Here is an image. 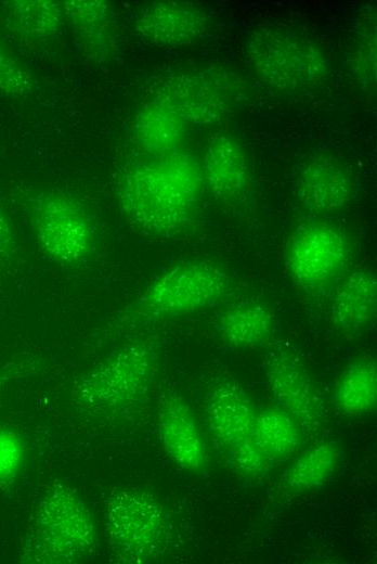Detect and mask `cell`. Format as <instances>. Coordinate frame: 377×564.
<instances>
[{
	"mask_svg": "<svg viewBox=\"0 0 377 564\" xmlns=\"http://www.w3.org/2000/svg\"><path fill=\"white\" fill-rule=\"evenodd\" d=\"M204 188L200 164L181 152L134 164L116 182L125 218L156 235H173L194 220Z\"/></svg>",
	"mask_w": 377,
	"mask_h": 564,
	"instance_id": "6da1fadb",
	"label": "cell"
},
{
	"mask_svg": "<svg viewBox=\"0 0 377 564\" xmlns=\"http://www.w3.org/2000/svg\"><path fill=\"white\" fill-rule=\"evenodd\" d=\"M248 67L266 87L281 92L316 88L330 73L321 43L295 27L263 24L252 28L244 42Z\"/></svg>",
	"mask_w": 377,
	"mask_h": 564,
	"instance_id": "7a4b0ae2",
	"label": "cell"
},
{
	"mask_svg": "<svg viewBox=\"0 0 377 564\" xmlns=\"http://www.w3.org/2000/svg\"><path fill=\"white\" fill-rule=\"evenodd\" d=\"M95 525L91 511L69 486L54 484L39 503L26 559L32 563L69 564L94 550Z\"/></svg>",
	"mask_w": 377,
	"mask_h": 564,
	"instance_id": "3957f363",
	"label": "cell"
},
{
	"mask_svg": "<svg viewBox=\"0 0 377 564\" xmlns=\"http://www.w3.org/2000/svg\"><path fill=\"white\" fill-rule=\"evenodd\" d=\"M105 528L112 554L120 563L155 562L165 554L172 537L162 504L138 488L112 492L105 508Z\"/></svg>",
	"mask_w": 377,
	"mask_h": 564,
	"instance_id": "277c9868",
	"label": "cell"
},
{
	"mask_svg": "<svg viewBox=\"0 0 377 564\" xmlns=\"http://www.w3.org/2000/svg\"><path fill=\"white\" fill-rule=\"evenodd\" d=\"M29 220L41 251L52 261L75 267L96 247V230L84 206L64 191L38 192L28 204Z\"/></svg>",
	"mask_w": 377,
	"mask_h": 564,
	"instance_id": "5b68a950",
	"label": "cell"
},
{
	"mask_svg": "<svg viewBox=\"0 0 377 564\" xmlns=\"http://www.w3.org/2000/svg\"><path fill=\"white\" fill-rule=\"evenodd\" d=\"M231 290L229 274L209 260H186L154 279L131 311L140 318H164L212 306Z\"/></svg>",
	"mask_w": 377,
	"mask_h": 564,
	"instance_id": "8992f818",
	"label": "cell"
},
{
	"mask_svg": "<svg viewBox=\"0 0 377 564\" xmlns=\"http://www.w3.org/2000/svg\"><path fill=\"white\" fill-rule=\"evenodd\" d=\"M155 368V351L147 343H129L112 352L78 382L75 400L94 411L129 408L148 390Z\"/></svg>",
	"mask_w": 377,
	"mask_h": 564,
	"instance_id": "52a82bcc",
	"label": "cell"
},
{
	"mask_svg": "<svg viewBox=\"0 0 377 564\" xmlns=\"http://www.w3.org/2000/svg\"><path fill=\"white\" fill-rule=\"evenodd\" d=\"M240 93L235 76L222 68L204 67L170 74L155 98L173 110L186 125H212L225 119Z\"/></svg>",
	"mask_w": 377,
	"mask_h": 564,
	"instance_id": "ba28073f",
	"label": "cell"
},
{
	"mask_svg": "<svg viewBox=\"0 0 377 564\" xmlns=\"http://www.w3.org/2000/svg\"><path fill=\"white\" fill-rule=\"evenodd\" d=\"M350 256V244L336 226L312 222L300 227L290 239L286 267L297 284L314 289L337 278Z\"/></svg>",
	"mask_w": 377,
	"mask_h": 564,
	"instance_id": "9c48e42d",
	"label": "cell"
},
{
	"mask_svg": "<svg viewBox=\"0 0 377 564\" xmlns=\"http://www.w3.org/2000/svg\"><path fill=\"white\" fill-rule=\"evenodd\" d=\"M264 374L278 408L300 428L315 431L323 419V402L299 355L287 345L274 347L264 359Z\"/></svg>",
	"mask_w": 377,
	"mask_h": 564,
	"instance_id": "30bf717a",
	"label": "cell"
},
{
	"mask_svg": "<svg viewBox=\"0 0 377 564\" xmlns=\"http://www.w3.org/2000/svg\"><path fill=\"white\" fill-rule=\"evenodd\" d=\"M207 11L193 2L154 1L134 21L140 38L157 47H182L198 41L208 30Z\"/></svg>",
	"mask_w": 377,
	"mask_h": 564,
	"instance_id": "8fae6325",
	"label": "cell"
},
{
	"mask_svg": "<svg viewBox=\"0 0 377 564\" xmlns=\"http://www.w3.org/2000/svg\"><path fill=\"white\" fill-rule=\"evenodd\" d=\"M296 192L307 209L317 214L335 213L350 203L353 182L341 162L322 153L301 165L296 179Z\"/></svg>",
	"mask_w": 377,
	"mask_h": 564,
	"instance_id": "7c38bea8",
	"label": "cell"
},
{
	"mask_svg": "<svg viewBox=\"0 0 377 564\" xmlns=\"http://www.w3.org/2000/svg\"><path fill=\"white\" fill-rule=\"evenodd\" d=\"M158 434L167 456L181 469L204 473L208 466L206 445L188 403L169 396L160 405Z\"/></svg>",
	"mask_w": 377,
	"mask_h": 564,
	"instance_id": "4fadbf2b",
	"label": "cell"
},
{
	"mask_svg": "<svg viewBox=\"0 0 377 564\" xmlns=\"http://www.w3.org/2000/svg\"><path fill=\"white\" fill-rule=\"evenodd\" d=\"M257 410L246 389L233 379H223L206 402L210 433L224 452L252 437Z\"/></svg>",
	"mask_w": 377,
	"mask_h": 564,
	"instance_id": "5bb4252c",
	"label": "cell"
},
{
	"mask_svg": "<svg viewBox=\"0 0 377 564\" xmlns=\"http://www.w3.org/2000/svg\"><path fill=\"white\" fill-rule=\"evenodd\" d=\"M204 185L220 201L243 200L250 188V167L245 146L236 137L221 133L208 144L200 164Z\"/></svg>",
	"mask_w": 377,
	"mask_h": 564,
	"instance_id": "9a60e30c",
	"label": "cell"
},
{
	"mask_svg": "<svg viewBox=\"0 0 377 564\" xmlns=\"http://www.w3.org/2000/svg\"><path fill=\"white\" fill-rule=\"evenodd\" d=\"M64 20L83 53L104 62L117 50L115 11L105 0H66L62 2Z\"/></svg>",
	"mask_w": 377,
	"mask_h": 564,
	"instance_id": "2e32d148",
	"label": "cell"
},
{
	"mask_svg": "<svg viewBox=\"0 0 377 564\" xmlns=\"http://www.w3.org/2000/svg\"><path fill=\"white\" fill-rule=\"evenodd\" d=\"M377 310V279L366 268L351 271L338 285L330 304V322L342 334L368 326Z\"/></svg>",
	"mask_w": 377,
	"mask_h": 564,
	"instance_id": "e0dca14e",
	"label": "cell"
},
{
	"mask_svg": "<svg viewBox=\"0 0 377 564\" xmlns=\"http://www.w3.org/2000/svg\"><path fill=\"white\" fill-rule=\"evenodd\" d=\"M186 123L169 106L153 99L138 111L132 133L136 144L156 157L179 152Z\"/></svg>",
	"mask_w": 377,
	"mask_h": 564,
	"instance_id": "ac0fdd59",
	"label": "cell"
},
{
	"mask_svg": "<svg viewBox=\"0 0 377 564\" xmlns=\"http://www.w3.org/2000/svg\"><path fill=\"white\" fill-rule=\"evenodd\" d=\"M274 325V316L266 306L256 302H245L221 313L217 322V331L229 346L249 349L268 343Z\"/></svg>",
	"mask_w": 377,
	"mask_h": 564,
	"instance_id": "d6986e66",
	"label": "cell"
},
{
	"mask_svg": "<svg viewBox=\"0 0 377 564\" xmlns=\"http://www.w3.org/2000/svg\"><path fill=\"white\" fill-rule=\"evenodd\" d=\"M3 20L10 31L30 39L53 37L65 22L63 4L56 0L8 1Z\"/></svg>",
	"mask_w": 377,
	"mask_h": 564,
	"instance_id": "ffe728a7",
	"label": "cell"
},
{
	"mask_svg": "<svg viewBox=\"0 0 377 564\" xmlns=\"http://www.w3.org/2000/svg\"><path fill=\"white\" fill-rule=\"evenodd\" d=\"M335 400L339 410L349 416L362 415L376 407L377 366L372 358L348 366L335 386Z\"/></svg>",
	"mask_w": 377,
	"mask_h": 564,
	"instance_id": "44dd1931",
	"label": "cell"
},
{
	"mask_svg": "<svg viewBox=\"0 0 377 564\" xmlns=\"http://www.w3.org/2000/svg\"><path fill=\"white\" fill-rule=\"evenodd\" d=\"M252 438L273 461L292 454L300 444V427L285 411L265 408L256 412Z\"/></svg>",
	"mask_w": 377,
	"mask_h": 564,
	"instance_id": "7402d4cb",
	"label": "cell"
},
{
	"mask_svg": "<svg viewBox=\"0 0 377 564\" xmlns=\"http://www.w3.org/2000/svg\"><path fill=\"white\" fill-rule=\"evenodd\" d=\"M338 451L334 444L324 441L308 448L286 473V487L294 493H303L322 487L336 471Z\"/></svg>",
	"mask_w": 377,
	"mask_h": 564,
	"instance_id": "603a6c76",
	"label": "cell"
},
{
	"mask_svg": "<svg viewBox=\"0 0 377 564\" xmlns=\"http://www.w3.org/2000/svg\"><path fill=\"white\" fill-rule=\"evenodd\" d=\"M34 88L35 81L31 74L0 39V93L23 98L30 94Z\"/></svg>",
	"mask_w": 377,
	"mask_h": 564,
	"instance_id": "cb8c5ba5",
	"label": "cell"
},
{
	"mask_svg": "<svg viewBox=\"0 0 377 564\" xmlns=\"http://www.w3.org/2000/svg\"><path fill=\"white\" fill-rule=\"evenodd\" d=\"M224 453L233 467L249 477L263 475L274 462L258 447L252 437Z\"/></svg>",
	"mask_w": 377,
	"mask_h": 564,
	"instance_id": "d4e9b609",
	"label": "cell"
},
{
	"mask_svg": "<svg viewBox=\"0 0 377 564\" xmlns=\"http://www.w3.org/2000/svg\"><path fill=\"white\" fill-rule=\"evenodd\" d=\"M24 460V445L13 432L0 430V485L17 475Z\"/></svg>",
	"mask_w": 377,
	"mask_h": 564,
	"instance_id": "484cf974",
	"label": "cell"
},
{
	"mask_svg": "<svg viewBox=\"0 0 377 564\" xmlns=\"http://www.w3.org/2000/svg\"><path fill=\"white\" fill-rule=\"evenodd\" d=\"M355 57L353 67L354 72H360V75L363 70L364 82L367 80L369 82L375 81L376 76V37L373 31L368 34H364L362 37V41L359 42L358 48L353 54Z\"/></svg>",
	"mask_w": 377,
	"mask_h": 564,
	"instance_id": "4316f807",
	"label": "cell"
},
{
	"mask_svg": "<svg viewBox=\"0 0 377 564\" xmlns=\"http://www.w3.org/2000/svg\"><path fill=\"white\" fill-rule=\"evenodd\" d=\"M18 242L14 228L0 207V265L11 261L17 254Z\"/></svg>",
	"mask_w": 377,
	"mask_h": 564,
	"instance_id": "83f0119b",
	"label": "cell"
},
{
	"mask_svg": "<svg viewBox=\"0 0 377 564\" xmlns=\"http://www.w3.org/2000/svg\"><path fill=\"white\" fill-rule=\"evenodd\" d=\"M5 377H8L6 374L0 372V386L3 383Z\"/></svg>",
	"mask_w": 377,
	"mask_h": 564,
	"instance_id": "f1b7e54d",
	"label": "cell"
}]
</instances>
